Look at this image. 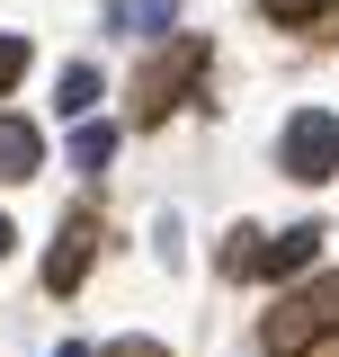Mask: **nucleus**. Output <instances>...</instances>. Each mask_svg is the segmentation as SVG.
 Listing matches in <instances>:
<instances>
[{"instance_id": "14", "label": "nucleus", "mask_w": 339, "mask_h": 357, "mask_svg": "<svg viewBox=\"0 0 339 357\" xmlns=\"http://www.w3.org/2000/svg\"><path fill=\"white\" fill-rule=\"evenodd\" d=\"M9 241H18V223H9V215H0V259H9Z\"/></svg>"}, {"instance_id": "7", "label": "nucleus", "mask_w": 339, "mask_h": 357, "mask_svg": "<svg viewBox=\"0 0 339 357\" xmlns=\"http://www.w3.org/2000/svg\"><path fill=\"white\" fill-rule=\"evenodd\" d=\"M170 18H179V0H107L116 36H170Z\"/></svg>"}, {"instance_id": "10", "label": "nucleus", "mask_w": 339, "mask_h": 357, "mask_svg": "<svg viewBox=\"0 0 339 357\" xmlns=\"http://www.w3.org/2000/svg\"><path fill=\"white\" fill-rule=\"evenodd\" d=\"M223 277H259V241H250V223L223 241Z\"/></svg>"}, {"instance_id": "12", "label": "nucleus", "mask_w": 339, "mask_h": 357, "mask_svg": "<svg viewBox=\"0 0 339 357\" xmlns=\"http://www.w3.org/2000/svg\"><path fill=\"white\" fill-rule=\"evenodd\" d=\"M18 72H27V36H0V98L18 89Z\"/></svg>"}, {"instance_id": "13", "label": "nucleus", "mask_w": 339, "mask_h": 357, "mask_svg": "<svg viewBox=\"0 0 339 357\" xmlns=\"http://www.w3.org/2000/svg\"><path fill=\"white\" fill-rule=\"evenodd\" d=\"M98 357H170V349H161V340H107Z\"/></svg>"}, {"instance_id": "1", "label": "nucleus", "mask_w": 339, "mask_h": 357, "mask_svg": "<svg viewBox=\"0 0 339 357\" xmlns=\"http://www.w3.org/2000/svg\"><path fill=\"white\" fill-rule=\"evenodd\" d=\"M339 331V277H312V286H286L277 304H268V321H259V340H268V357H303L312 340H331Z\"/></svg>"}, {"instance_id": "15", "label": "nucleus", "mask_w": 339, "mask_h": 357, "mask_svg": "<svg viewBox=\"0 0 339 357\" xmlns=\"http://www.w3.org/2000/svg\"><path fill=\"white\" fill-rule=\"evenodd\" d=\"M54 357H89V349H54Z\"/></svg>"}, {"instance_id": "3", "label": "nucleus", "mask_w": 339, "mask_h": 357, "mask_svg": "<svg viewBox=\"0 0 339 357\" xmlns=\"http://www.w3.org/2000/svg\"><path fill=\"white\" fill-rule=\"evenodd\" d=\"M197 72H206V45H197V36H179L161 63L143 72V89H134V126H161L170 107L188 98V81H197Z\"/></svg>"}, {"instance_id": "6", "label": "nucleus", "mask_w": 339, "mask_h": 357, "mask_svg": "<svg viewBox=\"0 0 339 357\" xmlns=\"http://www.w3.org/2000/svg\"><path fill=\"white\" fill-rule=\"evenodd\" d=\"M45 170V134L27 116H0V178H36Z\"/></svg>"}, {"instance_id": "8", "label": "nucleus", "mask_w": 339, "mask_h": 357, "mask_svg": "<svg viewBox=\"0 0 339 357\" xmlns=\"http://www.w3.org/2000/svg\"><path fill=\"white\" fill-rule=\"evenodd\" d=\"M54 107H63V116H89V107H98V72H89V63H72V72H63V89H54Z\"/></svg>"}, {"instance_id": "4", "label": "nucleus", "mask_w": 339, "mask_h": 357, "mask_svg": "<svg viewBox=\"0 0 339 357\" xmlns=\"http://www.w3.org/2000/svg\"><path fill=\"white\" fill-rule=\"evenodd\" d=\"M89 250H98V223H89V215H63L54 250H45V286H54V295H72V286L89 277Z\"/></svg>"}, {"instance_id": "11", "label": "nucleus", "mask_w": 339, "mask_h": 357, "mask_svg": "<svg viewBox=\"0 0 339 357\" xmlns=\"http://www.w3.org/2000/svg\"><path fill=\"white\" fill-rule=\"evenodd\" d=\"M259 9H268V18H277V27H303V18H322V9H331V0H259Z\"/></svg>"}, {"instance_id": "5", "label": "nucleus", "mask_w": 339, "mask_h": 357, "mask_svg": "<svg viewBox=\"0 0 339 357\" xmlns=\"http://www.w3.org/2000/svg\"><path fill=\"white\" fill-rule=\"evenodd\" d=\"M312 259H322V223H295V232L259 241V277H303Z\"/></svg>"}, {"instance_id": "9", "label": "nucleus", "mask_w": 339, "mask_h": 357, "mask_svg": "<svg viewBox=\"0 0 339 357\" xmlns=\"http://www.w3.org/2000/svg\"><path fill=\"white\" fill-rule=\"evenodd\" d=\"M107 152H116V126H81L72 134V161L81 170H107Z\"/></svg>"}, {"instance_id": "2", "label": "nucleus", "mask_w": 339, "mask_h": 357, "mask_svg": "<svg viewBox=\"0 0 339 357\" xmlns=\"http://www.w3.org/2000/svg\"><path fill=\"white\" fill-rule=\"evenodd\" d=\"M277 170H286V178H303V188H322V178L339 170V116L303 107L295 126H286V143H277Z\"/></svg>"}]
</instances>
